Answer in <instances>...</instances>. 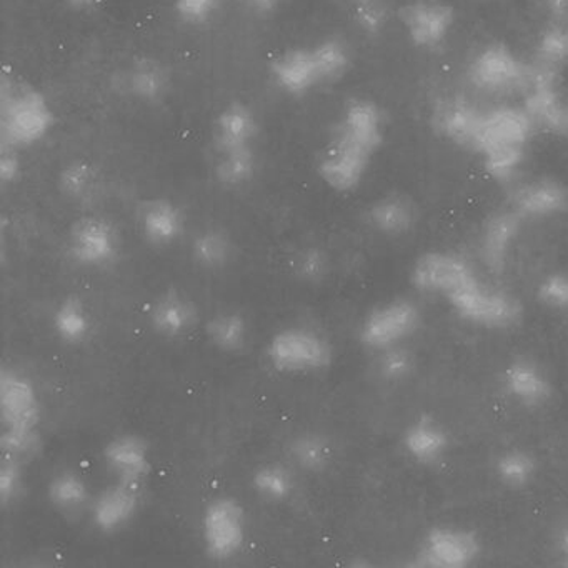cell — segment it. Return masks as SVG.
Masks as SVG:
<instances>
[{
    "instance_id": "12",
    "label": "cell",
    "mask_w": 568,
    "mask_h": 568,
    "mask_svg": "<svg viewBox=\"0 0 568 568\" xmlns=\"http://www.w3.org/2000/svg\"><path fill=\"white\" fill-rule=\"evenodd\" d=\"M144 485L114 480L92 497L89 517L95 530L115 535L128 528L142 507Z\"/></svg>"
},
{
    "instance_id": "19",
    "label": "cell",
    "mask_w": 568,
    "mask_h": 568,
    "mask_svg": "<svg viewBox=\"0 0 568 568\" xmlns=\"http://www.w3.org/2000/svg\"><path fill=\"white\" fill-rule=\"evenodd\" d=\"M510 207L524 219H551L568 215V185L541 178L515 189Z\"/></svg>"
},
{
    "instance_id": "20",
    "label": "cell",
    "mask_w": 568,
    "mask_h": 568,
    "mask_svg": "<svg viewBox=\"0 0 568 568\" xmlns=\"http://www.w3.org/2000/svg\"><path fill=\"white\" fill-rule=\"evenodd\" d=\"M504 388L511 400L525 408H541L551 400L554 385L547 372L530 358H515L505 367Z\"/></svg>"
},
{
    "instance_id": "17",
    "label": "cell",
    "mask_w": 568,
    "mask_h": 568,
    "mask_svg": "<svg viewBox=\"0 0 568 568\" xmlns=\"http://www.w3.org/2000/svg\"><path fill=\"white\" fill-rule=\"evenodd\" d=\"M149 324L159 337L181 341L195 331L199 308L195 302L179 288L161 292L149 307Z\"/></svg>"
},
{
    "instance_id": "8",
    "label": "cell",
    "mask_w": 568,
    "mask_h": 568,
    "mask_svg": "<svg viewBox=\"0 0 568 568\" xmlns=\"http://www.w3.org/2000/svg\"><path fill=\"white\" fill-rule=\"evenodd\" d=\"M480 554L481 540L474 530L440 525L425 534L414 560L408 565L417 568H467Z\"/></svg>"
},
{
    "instance_id": "11",
    "label": "cell",
    "mask_w": 568,
    "mask_h": 568,
    "mask_svg": "<svg viewBox=\"0 0 568 568\" xmlns=\"http://www.w3.org/2000/svg\"><path fill=\"white\" fill-rule=\"evenodd\" d=\"M432 128L454 145L480 154L485 114L462 98L442 99L432 109Z\"/></svg>"
},
{
    "instance_id": "45",
    "label": "cell",
    "mask_w": 568,
    "mask_h": 568,
    "mask_svg": "<svg viewBox=\"0 0 568 568\" xmlns=\"http://www.w3.org/2000/svg\"><path fill=\"white\" fill-rule=\"evenodd\" d=\"M221 0H174L179 18L187 24H205L214 18Z\"/></svg>"
},
{
    "instance_id": "44",
    "label": "cell",
    "mask_w": 568,
    "mask_h": 568,
    "mask_svg": "<svg viewBox=\"0 0 568 568\" xmlns=\"http://www.w3.org/2000/svg\"><path fill=\"white\" fill-rule=\"evenodd\" d=\"M355 24L368 36H377L384 31L388 22V11L381 0H367L355 4Z\"/></svg>"
},
{
    "instance_id": "32",
    "label": "cell",
    "mask_w": 568,
    "mask_h": 568,
    "mask_svg": "<svg viewBox=\"0 0 568 568\" xmlns=\"http://www.w3.org/2000/svg\"><path fill=\"white\" fill-rule=\"evenodd\" d=\"M251 487L265 504L282 505L294 498L297 478L292 465L265 462L252 471Z\"/></svg>"
},
{
    "instance_id": "29",
    "label": "cell",
    "mask_w": 568,
    "mask_h": 568,
    "mask_svg": "<svg viewBox=\"0 0 568 568\" xmlns=\"http://www.w3.org/2000/svg\"><path fill=\"white\" fill-rule=\"evenodd\" d=\"M251 324L242 312L234 308L215 312L205 322V337L221 354H241L251 341Z\"/></svg>"
},
{
    "instance_id": "5",
    "label": "cell",
    "mask_w": 568,
    "mask_h": 568,
    "mask_svg": "<svg viewBox=\"0 0 568 568\" xmlns=\"http://www.w3.org/2000/svg\"><path fill=\"white\" fill-rule=\"evenodd\" d=\"M447 302L462 321L490 331L517 327L524 317L521 302L514 294L485 284L478 275Z\"/></svg>"
},
{
    "instance_id": "22",
    "label": "cell",
    "mask_w": 568,
    "mask_h": 568,
    "mask_svg": "<svg viewBox=\"0 0 568 568\" xmlns=\"http://www.w3.org/2000/svg\"><path fill=\"white\" fill-rule=\"evenodd\" d=\"M420 212L408 195L387 194L368 205L365 221L368 227L384 237L400 239L417 227Z\"/></svg>"
},
{
    "instance_id": "39",
    "label": "cell",
    "mask_w": 568,
    "mask_h": 568,
    "mask_svg": "<svg viewBox=\"0 0 568 568\" xmlns=\"http://www.w3.org/2000/svg\"><path fill=\"white\" fill-rule=\"evenodd\" d=\"M537 61L560 69L568 62V24L550 22L538 36Z\"/></svg>"
},
{
    "instance_id": "13",
    "label": "cell",
    "mask_w": 568,
    "mask_h": 568,
    "mask_svg": "<svg viewBox=\"0 0 568 568\" xmlns=\"http://www.w3.org/2000/svg\"><path fill=\"white\" fill-rule=\"evenodd\" d=\"M0 412L4 428L41 427V395L32 378L19 368L0 372Z\"/></svg>"
},
{
    "instance_id": "25",
    "label": "cell",
    "mask_w": 568,
    "mask_h": 568,
    "mask_svg": "<svg viewBox=\"0 0 568 568\" xmlns=\"http://www.w3.org/2000/svg\"><path fill=\"white\" fill-rule=\"evenodd\" d=\"M169 69L158 59L142 58L132 62L121 78L122 91L142 104H159L171 91Z\"/></svg>"
},
{
    "instance_id": "48",
    "label": "cell",
    "mask_w": 568,
    "mask_h": 568,
    "mask_svg": "<svg viewBox=\"0 0 568 568\" xmlns=\"http://www.w3.org/2000/svg\"><path fill=\"white\" fill-rule=\"evenodd\" d=\"M555 551L560 558V565L568 567V521L558 527L554 538Z\"/></svg>"
},
{
    "instance_id": "52",
    "label": "cell",
    "mask_w": 568,
    "mask_h": 568,
    "mask_svg": "<svg viewBox=\"0 0 568 568\" xmlns=\"http://www.w3.org/2000/svg\"><path fill=\"white\" fill-rule=\"evenodd\" d=\"M565 138H568V119H567V131H565Z\"/></svg>"
},
{
    "instance_id": "35",
    "label": "cell",
    "mask_w": 568,
    "mask_h": 568,
    "mask_svg": "<svg viewBox=\"0 0 568 568\" xmlns=\"http://www.w3.org/2000/svg\"><path fill=\"white\" fill-rule=\"evenodd\" d=\"M498 481L510 490L527 488L537 477L538 462L524 448H508L498 455L494 464Z\"/></svg>"
},
{
    "instance_id": "21",
    "label": "cell",
    "mask_w": 568,
    "mask_h": 568,
    "mask_svg": "<svg viewBox=\"0 0 568 568\" xmlns=\"http://www.w3.org/2000/svg\"><path fill=\"white\" fill-rule=\"evenodd\" d=\"M138 224L149 245L158 248L171 247L184 235L185 215L171 199H151L139 209Z\"/></svg>"
},
{
    "instance_id": "33",
    "label": "cell",
    "mask_w": 568,
    "mask_h": 568,
    "mask_svg": "<svg viewBox=\"0 0 568 568\" xmlns=\"http://www.w3.org/2000/svg\"><path fill=\"white\" fill-rule=\"evenodd\" d=\"M191 255L202 271H224L234 261L235 244L224 229L209 227L195 235Z\"/></svg>"
},
{
    "instance_id": "47",
    "label": "cell",
    "mask_w": 568,
    "mask_h": 568,
    "mask_svg": "<svg viewBox=\"0 0 568 568\" xmlns=\"http://www.w3.org/2000/svg\"><path fill=\"white\" fill-rule=\"evenodd\" d=\"M544 9L551 22L568 24V0H544Z\"/></svg>"
},
{
    "instance_id": "50",
    "label": "cell",
    "mask_w": 568,
    "mask_h": 568,
    "mask_svg": "<svg viewBox=\"0 0 568 568\" xmlns=\"http://www.w3.org/2000/svg\"><path fill=\"white\" fill-rule=\"evenodd\" d=\"M61 2L75 11H91V9L98 8L102 0H61Z\"/></svg>"
},
{
    "instance_id": "6",
    "label": "cell",
    "mask_w": 568,
    "mask_h": 568,
    "mask_svg": "<svg viewBox=\"0 0 568 568\" xmlns=\"http://www.w3.org/2000/svg\"><path fill=\"white\" fill-rule=\"evenodd\" d=\"M247 537V514L237 498L217 495L205 504L201 515V538L209 558L234 560L244 551Z\"/></svg>"
},
{
    "instance_id": "30",
    "label": "cell",
    "mask_w": 568,
    "mask_h": 568,
    "mask_svg": "<svg viewBox=\"0 0 568 568\" xmlns=\"http://www.w3.org/2000/svg\"><path fill=\"white\" fill-rule=\"evenodd\" d=\"M48 500L59 514L71 517L89 510L92 501L88 481L72 468L55 471L48 484Z\"/></svg>"
},
{
    "instance_id": "42",
    "label": "cell",
    "mask_w": 568,
    "mask_h": 568,
    "mask_svg": "<svg viewBox=\"0 0 568 568\" xmlns=\"http://www.w3.org/2000/svg\"><path fill=\"white\" fill-rule=\"evenodd\" d=\"M24 462L14 457L2 458L0 464V500L4 507H11L24 494Z\"/></svg>"
},
{
    "instance_id": "16",
    "label": "cell",
    "mask_w": 568,
    "mask_h": 568,
    "mask_svg": "<svg viewBox=\"0 0 568 568\" xmlns=\"http://www.w3.org/2000/svg\"><path fill=\"white\" fill-rule=\"evenodd\" d=\"M102 460L114 480L144 485L152 474V452L138 434H118L102 448Z\"/></svg>"
},
{
    "instance_id": "2",
    "label": "cell",
    "mask_w": 568,
    "mask_h": 568,
    "mask_svg": "<svg viewBox=\"0 0 568 568\" xmlns=\"http://www.w3.org/2000/svg\"><path fill=\"white\" fill-rule=\"evenodd\" d=\"M352 65L348 45L328 38L308 48L288 49L271 65L275 84L291 95H304L341 81Z\"/></svg>"
},
{
    "instance_id": "24",
    "label": "cell",
    "mask_w": 568,
    "mask_h": 568,
    "mask_svg": "<svg viewBox=\"0 0 568 568\" xmlns=\"http://www.w3.org/2000/svg\"><path fill=\"white\" fill-rule=\"evenodd\" d=\"M258 121L254 111L242 102H234L222 109L214 122V152L237 151L255 148Z\"/></svg>"
},
{
    "instance_id": "15",
    "label": "cell",
    "mask_w": 568,
    "mask_h": 568,
    "mask_svg": "<svg viewBox=\"0 0 568 568\" xmlns=\"http://www.w3.org/2000/svg\"><path fill=\"white\" fill-rule=\"evenodd\" d=\"M527 78L528 65L518 61L517 55L501 42L481 49L468 68V79L481 91L527 88Z\"/></svg>"
},
{
    "instance_id": "40",
    "label": "cell",
    "mask_w": 568,
    "mask_h": 568,
    "mask_svg": "<svg viewBox=\"0 0 568 568\" xmlns=\"http://www.w3.org/2000/svg\"><path fill=\"white\" fill-rule=\"evenodd\" d=\"M378 377L388 384L407 381L415 371V357L404 345L385 348L378 352L377 364Z\"/></svg>"
},
{
    "instance_id": "18",
    "label": "cell",
    "mask_w": 568,
    "mask_h": 568,
    "mask_svg": "<svg viewBox=\"0 0 568 568\" xmlns=\"http://www.w3.org/2000/svg\"><path fill=\"white\" fill-rule=\"evenodd\" d=\"M524 221L525 219L517 211L508 207L494 212L484 222L480 241H478V254L491 274H504Z\"/></svg>"
},
{
    "instance_id": "14",
    "label": "cell",
    "mask_w": 568,
    "mask_h": 568,
    "mask_svg": "<svg viewBox=\"0 0 568 568\" xmlns=\"http://www.w3.org/2000/svg\"><path fill=\"white\" fill-rule=\"evenodd\" d=\"M398 21L415 48L432 51L450 34L455 11L442 0H414L398 9Z\"/></svg>"
},
{
    "instance_id": "27",
    "label": "cell",
    "mask_w": 568,
    "mask_h": 568,
    "mask_svg": "<svg viewBox=\"0 0 568 568\" xmlns=\"http://www.w3.org/2000/svg\"><path fill=\"white\" fill-rule=\"evenodd\" d=\"M525 111L535 125H540L550 134L564 135L567 131L568 105L561 101L558 82L535 84L527 89Z\"/></svg>"
},
{
    "instance_id": "43",
    "label": "cell",
    "mask_w": 568,
    "mask_h": 568,
    "mask_svg": "<svg viewBox=\"0 0 568 568\" xmlns=\"http://www.w3.org/2000/svg\"><path fill=\"white\" fill-rule=\"evenodd\" d=\"M538 301L554 311L568 312V272H555L538 284Z\"/></svg>"
},
{
    "instance_id": "37",
    "label": "cell",
    "mask_w": 568,
    "mask_h": 568,
    "mask_svg": "<svg viewBox=\"0 0 568 568\" xmlns=\"http://www.w3.org/2000/svg\"><path fill=\"white\" fill-rule=\"evenodd\" d=\"M292 274L307 285H318L331 272V258L327 252L317 245L298 248L291 261Z\"/></svg>"
},
{
    "instance_id": "4",
    "label": "cell",
    "mask_w": 568,
    "mask_h": 568,
    "mask_svg": "<svg viewBox=\"0 0 568 568\" xmlns=\"http://www.w3.org/2000/svg\"><path fill=\"white\" fill-rule=\"evenodd\" d=\"M265 358L277 374L305 377L331 368L334 364V345L315 328L291 325L268 338Z\"/></svg>"
},
{
    "instance_id": "23",
    "label": "cell",
    "mask_w": 568,
    "mask_h": 568,
    "mask_svg": "<svg viewBox=\"0 0 568 568\" xmlns=\"http://www.w3.org/2000/svg\"><path fill=\"white\" fill-rule=\"evenodd\" d=\"M402 447L415 464L434 467L447 455L450 438L437 418L432 415H420L405 428L402 435Z\"/></svg>"
},
{
    "instance_id": "28",
    "label": "cell",
    "mask_w": 568,
    "mask_h": 568,
    "mask_svg": "<svg viewBox=\"0 0 568 568\" xmlns=\"http://www.w3.org/2000/svg\"><path fill=\"white\" fill-rule=\"evenodd\" d=\"M285 452L292 467L304 474H324L334 462V445L321 432H298L288 440Z\"/></svg>"
},
{
    "instance_id": "41",
    "label": "cell",
    "mask_w": 568,
    "mask_h": 568,
    "mask_svg": "<svg viewBox=\"0 0 568 568\" xmlns=\"http://www.w3.org/2000/svg\"><path fill=\"white\" fill-rule=\"evenodd\" d=\"M0 447L6 457L26 462L41 448V430L39 428H2Z\"/></svg>"
},
{
    "instance_id": "51",
    "label": "cell",
    "mask_w": 568,
    "mask_h": 568,
    "mask_svg": "<svg viewBox=\"0 0 568 568\" xmlns=\"http://www.w3.org/2000/svg\"><path fill=\"white\" fill-rule=\"evenodd\" d=\"M352 2H355V4H361V2H367V0H352Z\"/></svg>"
},
{
    "instance_id": "34",
    "label": "cell",
    "mask_w": 568,
    "mask_h": 568,
    "mask_svg": "<svg viewBox=\"0 0 568 568\" xmlns=\"http://www.w3.org/2000/svg\"><path fill=\"white\" fill-rule=\"evenodd\" d=\"M257 172L255 148L215 154V181L225 189H241L254 179Z\"/></svg>"
},
{
    "instance_id": "10",
    "label": "cell",
    "mask_w": 568,
    "mask_h": 568,
    "mask_svg": "<svg viewBox=\"0 0 568 568\" xmlns=\"http://www.w3.org/2000/svg\"><path fill=\"white\" fill-rule=\"evenodd\" d=\"M477 277L467 258L455 252L430 251L415 258L410 282L418 292L447 301L471 278Z\"/></svg>"
},
{
    "instance_id": "9",
    "label": "cell",
    "mask_w": 568,
    "mask_h": 568,
    "mask_svg": "<svg viewBox=\"0 0 568 568\" xmlns=\"http://www.w3.org/2000/svg\"><path fill=\"white\" fill-rule=\"evenodd\" d=\"M69 258L89 271L109 267L121 254V235L108 219L82 217L68 235Z\"/></svg>"
},
{
    "instance_id": "31",
    "label": "cell",
    "mask_w": 568,
    "mask_h": 568,
    "mask_svg": "<svg viewBox=\"0 0 568 568\" xmlns=\"http://www.w3.org/2000/svg\"><path fill=\"white\" fill-rule=\"evenodd\" d=\"M51 327L64 344H84L92 334V314L88 304L79 295L61 298L52 311Z\"/></svg>"
},
{
    "instance_id": "36",
    "label": "cell",
    "mask_w": 568,
    "mask_h": 568,
    "mask_svg": "<svg viewBox=\"0 0 568 568\" xmlns=\"http://www.w3.org/2000/svg\"><path fill=\"white\" fill-rule=\"evenodd\" d=\"M59 187L62 194L72 202H89L101 189V178L98 169L85 161H75L65 165L59 175Z\"/></svg>"
},
{
    "instance_id": "1",
    "label": "cell",
    "mask_w": 568,
    "mask_h": 568,
    "mask_svg": "<svg viewBox=\"0 0 568 568\" xmlns=\"http://www.w3.org/2000/svg\"><path fill=\"white\" fill-rule=\"evenodd\" d=\"M384 114L375 102H348L318 158V178L338 194L357 191L384 144Z\"/></svg>"
},
{
    "instance_id": "49",
    "label": "cell",
    "mask_w": 568,
    "mask_h": 568,
    "mask_svg": "<svg viewBox=\"0 0 568 568\" xmlns=\"http://www.w3.org/2000/svg\"><path fill=\"white\" fill-rule=\"evenodd\" d=\"M245 8L251 11L257 12V14H272L281 8L284 0H239Z\"/></svg>"
},
{
    "instance_id": "38",
    "label": "cell",
    "mask_w": 568,
    "mask_h": 568,
    "mask_svg": "<svg viewBox=\"0 0 568 568\" xmlns=\"http://www.w3.org/2000/svg\"><path fill=\"white\" fill-rule=\"evenodd\" d=\"M485 172L500 184L514 181L525 161V145H497L484 155Z\"/></svg>"
},
{
    "instance_id": "46",
    "label": "cell",
    "mask_w": 568,
    "mask_h": 568,
    "mask_svg": "<svg viewBox=\"0 0 568 568\" xmlns=\"http://www.w3.org/2000/svg\"><path fill=\"white\" fill-rule=\"evenodd\" d=\"M22 164L18 149L4 148L0 152V179L4 184H14L21 178Z\"/></svg>"
},
{
    "instance_id": "7",
    "label": "cell",
    "mask_w": 568,
    "mask_h": 568,
    "mask_svg": "<svg viewBox=\"0 0 568 568\" xmlns=\"http://www.w3.org/2000/svg\"><path fill=\"white\" fill-rule=\"evenodd\" d=\"M422 314L414 301L394 298L372 308L358 328V341L372 352L404 344L420 327Z\"/></svg>"
},
{
    "instance_id": "26",
    "label": "cell",
    "mask_w": 568,
    "mask_h": 568,
    "mask_svg": "<svg viewBox=\"0 0 568 568\" xmlns=\"http://www.w3.org/2000/svg\"><path fill=\"white\" fill-rule=\"evenodd\" d=\"M534 125L525 109L498 108L487 112L480 155L497 145H527Z\"/></svg>"
},
{
    "instance_id": "3",
    "label": "cell",
    "mask_w": 568,
    "mask_h": 568,
    "mask_svg": "<svg viewBox=\"0 0 568 568\" xmlns=\"http://www.w3.org/2000/svg\"><path fill=\"white\" fill-rule=\"evenodd\" d=\"M0 135L4 148L21 149L41 142L55 124L48 99L28 84L2 78L0 89Z\"/></svg>"
}]
</instances>
